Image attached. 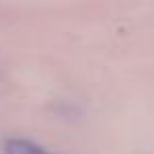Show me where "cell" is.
<instances>
[{
    "label": "cell",
    "mask_w": 154,
    "mask_h": 154,
    "mask_svg": "<svg viewBox=\"0 0 154 154\" xmlns=\"http://www.w3.org/2000/svg\"><path fill=\"white\" fill-rule=\"evenodd\" d=\"M5 148H7V154H51L28 139H9Z\"/></svg>",
    "instance_id": "cell-1"
}]
</instances>
